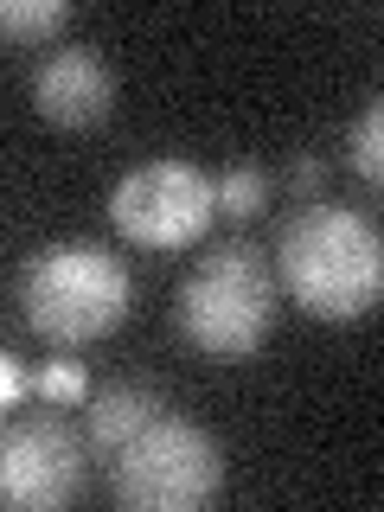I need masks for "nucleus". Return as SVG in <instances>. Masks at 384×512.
<instances>
[{
    "mask_svg": "<svg viewBox=\"0 0 384 512\" xmlns=\"http://www.w3.org/2000/svg\"><path fill=\"white\" fill-rule=\"evenodd\" d=\"M276 282L314 320H359L384 301V237L352 205H308L282 224Z\"/></svg>",
    "mask_w": 384,
    "mask_h": 512,
    "instance_id": "nucleus-1",
    "label": "nucleus"
},
{
    "mask_svg": "<svg viewBox=\"0 0 384 512\" xmlns=\"http://www.w3.org/2000/svg\"><path fill=\"white\" fill-rule=\"evenodd\" d=\"M20 308L26 327L52 346H90L116 333L135 308V282L128 263L109 244L90 237H58V244L32 250L20 269Z\"/></svg>",
    "mask_w": 384,
    "mask_h": 512,
    "instance_id": "nucleus-2",
    "label": "nucleus"
},
{
    "mask_svg": "<svg viewBox=\"0 0 384 512\" xmlns=\"http://www.w3.org/2000/svg\"><path fill=\"white\" fill-rule=\"evenodd\" d=\"M276 263L250 237H224L180 282V333L212 359H250L276 327Z\"/></svg>",
    "mask_w": 384,
    "mask_h": 512,
    "instance_id": "nucleus-3",
    "label": "nucleus"
},
{
    "mask_svg": "<svg viewBox=\"0 0 384 512\" xmlns=\"http://www.w3.org/2000/svg\"><path fill=\"white\" fill-rule=\"evenodd\" d=\"M224 487V448L186 416H154L109 455V493L128 512H199Z\"/></svg>",
    "mask_w": 384,
    "mask_h": 512,
    "instance_id": "nucleus-4",
    "label": "nucleus"
},
{
    "mask_svg": "<svg viewBox=\"0 0 384 512\" xmlns=\"http://www.w3.org/2000/svg\"><path fill=\"white\" fill-rule=\"evenodd\" d=\"M212 212H218V180L192 160L167 154V160H141L128 167L116 192H109V218L128 244L141 250H186L212 231Z\"/></svg>",
    "mask_w": 384,
    "mask_h": 512,
    "instance_id": "nucleus-5",
    "label": "nucleus"
},
{
    "mask_svg": "<svg viewBox=\"0 0 384 512\" xmlns=\"http://www.w3.org/2000/svg\"><path fill=\"white\" fill-rule=\"evenodd\" d=\"M90 487V442L52 410L13 416L0 436V500L20 512H58Z\"/></svg>",
    "mask_w": 384,
    "mask_h": 512,
    "instance_id": "nucleus-6",
    "label": "nucleus"
},
{
    "mask_svg": "<svg viewBox=\"0 0 384 512\" xmlns=\"http://www.w3.org/2000/svg\"><path fill=\"white\" fill-rule=\"evenodd\" d=\"M32 103L58 128H96L109 116V103H116V77H109L96 45H58L32 71Z\"/></svg>",
    "mask_w": 384,
    "mask_h": 512,
    "instance_id": "nucleus-7",
    "label": "nucleus"
},
{
    "mask_svg": "<svg viewBox=\"0 0 384 512\" xmlns=\"http://www.w3.org/2000/svg\"><path fill=\"white\" fill-rule=\"evenodd\" d=\"M154 416H160V397L148 384H103V391H90V404H84V442L96 455H116L135 429L154 423Z\"/></svg>",
    "mask_w": 384,
    "mask_h": 512,
    "instance_id": "nucleus-8",
    "label": "nucleus"
},
{
    "mask_svg": "<svg viewBox=\"0 0 384 512\" xmlns=\"http://www.w3.org/2000/svg\"><path fill=\"white\" fill-rule=\"evenodd\" d=\"M346 154H352V173H359L365 186H384V96H372V103H365V116L352 122Z\"/></svg>",
    "mask_w": 384,
    "mask_h": 512,
    "instance_id": "nucleus-9",
    "label": "nucleus"
},
{
    "mask_svg": "<svg viewBox=\"0 0 384 512\" xmlns=\"http://www.w3.org/2000/svg\"><path fill=\"white\" fill-rule=\"evenodd\" d=\"M64 20H71L64 0H7V7H0V32H7V39H52Z\"/></svg>",
    "mask_w": 384,
    "mask_h": 512,
    "instance_id": "nucleus-10",
    "label": "nucleus"
},
{
    "mask_svg": "<svg viewBox=\"0 0 384 512\" xmlns=\"http://www.w3.org/2000/svg\"><path fill=\"white\" fill-rule=\"evenodd\" d=\"M269 205V173L263 167H231L218 180V212H231V218H256Z\"/></svg>",
    "mask_w": 384,
    "mask_h": 512,
    "instance_id": "nucleus-11",
    "label": "nucleus"
},
{
    "mask_svg": "<svg viewBox=\"0 0 384 512\" xmlns=\"http://www.w3.org/2000/svg\"><path fill=\"white\" fill-rule=\"evenodd\" d=\"M84 397H90V378L77 359H52L39 372V404H84Z\"/></svg>",
    "mask_w": 384,
    "mask_h": 512,
    "instance_id": "nucleus-12",
    "label": "nucleus"
},
{
    "mask_svg": "<svg viewBox=\"0 0 384 512\" xmlns=\"http://www.w3.org/2000/svg\"><path fill=\"white\" fill-rule=\"evenodd\" d=\"M26 397H39V378L26 372V359H20V352H0V404H7V410H20Z\"/></svg>",
    "mask_w": 384,
    "mask_h": 512,
    "instance_id": "nucleus-13",
    "label": "nucleus"
},
{
    "mask_svg": "<svg viewBox=\"0 0 384 512\" xmlns=\"http://www.w3.org/2000/svg\"><path fill=\"white\" fill-rule=\"evenodd\" d=\"M288 186L314 199V192H320V160H314V154H301V160H295V173H288Z\"/></svg>",
    "mask_w": 384,
    "mask_h": 512,
    "instance_id": "nucleus-14",
    "label": "nucleus"
}]
</instances>
